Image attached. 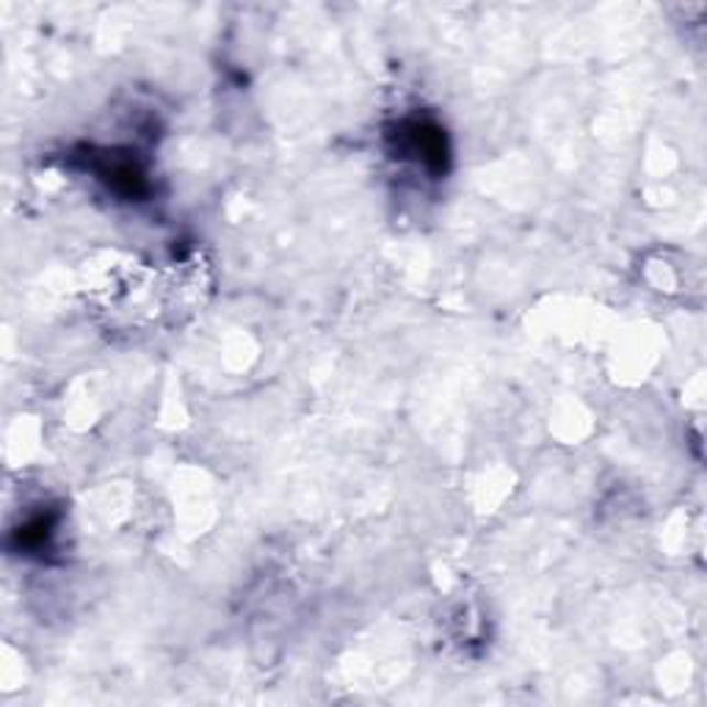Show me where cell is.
<instances>
[{"instance_id": "6da1fadb", "label": "cell", "mask_w": 707, "mask_h": 707, "mask_svg": "<svg viewBox=\"0 0 707 707\" xmlns=\"http://www.w3.org/2000/svg\"><path fill=\"white\" fill-rule=\"evenodd\" d=\"M409 133V153L418 155V161H423L429 169L442 172L445 169L448 161V144H445V133L440 131L431 122H409L407 125Z\"/></svg>"}]
</instances>
